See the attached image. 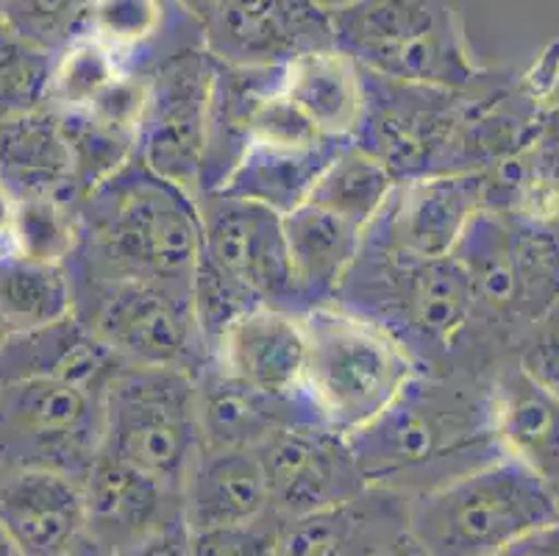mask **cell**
Wrapping results in <instances>:
<instances>
[{
	"label": "cell",
	"instance_id": "1",
	"mask_svg": "<svg viewBox=\"0 0 559 556\" xmlns=\"http://www.w3.org/2000/svg\"><path fill=\"white\" fill-rule=\"evenodd\" d=\"M492 374L449 367L412 376L388 410L348 437L370 487L412 498L507 457L492 421Z\"/></svg>",
	"mask_w": 559,
	"mask_h": 556
},
{
	"label": "cell",
	"instance_id": "2",
	"mask_svg": "<svg viewBox=\"0 0 559 556\" xmlns=\"http://www.w3.org/2000/svg\"><path fill=\"white\" fill-rule=\"evenodd\" d=\"M81 239L68 268L142 279L192 295L203 251L201 209L140 159L79 201Z\"/></svg>",
	"mask_w": 559,
	"mask_h": 556
},
{
	"label": "cell",
	"instance_id": "3",
	"mask_svg": "<svg viewBox=\"0 0 559 556\" xmlns=\"http://www.w3.org/2000/svg\"><path fill=\"white\" fill-rule=\"evenodd\" d=\"M332 304L388 331L418 370L454 367L474 323V289L456 257H412L373 232Z\"/></svg>",
	"mask_w": 559,
	"mask_h": 556
},
{
	"label": "cell",
	"instance_id": "4",
	"mask_svg": "<svg viewBox=\"0 0 559 556\" xmlns=\"http://www.w3.org/2000/svg\"><path fill=\"white\" fill-rule=\"evenodd\" d=\"M559 518V493L518 459L496 462L409 498L406 537L424 556H496Z\"/></svg>",
	"mask_w": 559,
	"mask_h": 556
},
{
	"label": "cell",
	"instance_id": "5",
	"mask_svg": "<svg viewBox=\"0 0 559 556\" xmlns=\"http://www.w3.org/2000/svg\"><path fill=\"white\" fill-rule=\"evenodd\" d=\"M329 17L334 45L365 73L445 92L476 79L451 0H345Z\"/></svg>",
	"mask_w": 559,
	"mask_h": 556
},
{
	"label": "cell",
	"instance_id": "6",
	"mask_svg": "<svg viewBox=\"0 0 559 556\" xmlns=\"http://www.w3.org/2000/svg\"><path fill=\"white\" fill-rule=\"evenodd\" d=\"M304 392L320 421L345 437L373 423L418 374L399 340L343 306H314L304 312Z\"/></svg>",
	"mask_w": 559,
	"mask_h": 556
},
{
	"label": "cell",
	"instance_id": "7",
	"mask_svg": "<svg viewBox=\"0 0 559 556\" xmlns=\"http://www.w3.org/2000/svg\"><path fill=\"white\" fill-rule=\"evenodd\" d=\"M104 451L185 487L203 451L195 374L126 365L104 395Z\"/></svg>",
	"mask_w": 559,
	"mask_h": 556
},
{
	"label": "cell",
	"instance_id": "8",
	"mask_svg": "<svg viewBox=\"0 0 559 556\" xmlns=\"http://www.w3.org/2000/svg\"><path fill=\"white\" fill-rule=\"evenodd\" d=\"M68 270L73 279V318L126 365L181 367L198 374L210 362L192 295L142 279Z\"/></svg>",
	"mask_w": 559,
	"mask_h": 556
},
{
	"label": "cell",
	"instance_id": "9",
	"mask_svg": "<svg viewBox=\"0 0 559 556\" xmlns=\"http://www.w3.org/2000/svg\"><path fill=\"white\" fill-rule=\"evenodd\" d=\"M104 451V398L56 379L0 385V473L79 478Z\"/></svg>",
	"mask_w": 559,
	"mask_h": 556
},
{
	"label": "cell",
	"instance_id": "10",
	"mask_svg": "<svg viewBox=\"0 0 559 556\" xmlns=\"http://www.w3.org/2000/svg\"><path fill=\"white\" fill-rule=\"evenodd\" d=\"M217 59L185 48L148 73V104L136 134V159L201 201Z\"/></svg>",
	"mask_w": 559,
	"mask_h": 556
},
{
	"label": "cell",
	"instance_id": "11",
	"mask_svg": "<svg viewBox=\"0 0 559 556\" xmlns=\"http://www.w3.org/2000/svg\"><path fill=\"white\" fill-rule=\"evenodd\" d=\"M198 209L203 226L201 257L246 289L257 304L298 312L284 214L223 192L203 196Z\"/></svg>",
	"mask_w": 559,
	"mask_h": 556
},
{
	"label": "cell",
	"instance_id": "12",
	"mask_svg": "<svg viewBox=\"0 0 559 556\" xmlns=\"http://www.w3.org/2000/svg\"><path fill=\"white\" fill-rule=\"evenodd\" d=\"M253 451L267 478L271 509L284 520L337 507L370 487L348 437L323 423L282 428Z\"/></svg>",
	"mask_w": 559,
	"mask_h": 556
},
{
	"label": "cell",
	"instance_id": "13",
	"mask_svg": "<svg viewBox=\"0 0 559 556\" xmlns=\"http://www.w3.org/2000/svg\"><path fill=\"white\" fill-rule=\"evenodd\" d=\"M198 25L203 48L228 68H284L334 45L329 9L314 0H217Z\"/></svg>",
	"mask_w": 559,
	"mask_h": 556
},
{
	"label": "cell",
	"instance_id": "14",
	"mask_svg": "<svg viewBox=\"0 0 559 556\" xmlns=\"http://www.w3.org/2000/svg\"><path fill=\"white\" fill-rule=\"evenodd\" d=\"M481 209V178L471 170L415 176L395 184L388 206L365 232L412 257H451Z\"/></svg>",
	"mask_w": 559,
	"mask_h": 556
},
{
	"label": "cell",
	"instance_id": "15",
	"mask_svg": "<svg viewBox=\"0 0 559 556\" xmlns=\"http://www.w3.org/2000/svg\"><path fill=\"white\" fill-rule=\"evenodd\" d=\"M86 529L111 556L126 554L136 543L185 514L181 489L140 471L131 462L100 451L81 482Z\"/></svg>",
	"mask_w": 559,
	"mask_h": 556
},
{
	"label": "cell",
	"instance_id": "16",
	"mask_svg": "<svg viewBox=\"0 0 559 556\" xmlns=\"http://www.w3.org/2000/svg\"><path fill=\"white\" fill-rule=\"evenodd\" d=\"M210 362L271 395H307L304 315L282 306H257L223 331Z\"/></svg>",
	"mask_w": 559,
	"mask_h": 556
},
{
	"label": "cell",
	"instance_id": "17",
	"mask_svg": "<svg viewBox=\"0 0 559 556\" xmlns=\"http://www.w3.org/2000/svg\"><path fill=\"white\" fill-rule=\"evenodd\" d=\"M195 379L203 448H257L282 428L323 423L307 395H271L228 376L215 362H206Z\"/></svg>",
	"mask_w": 559,
	"mask_h": 556
},
{
	"label": "cell",
	"instance_id": "18",
	"mask_svg": "<svg viewBox=\"0 0 559 556\" xmlns=\"http://www.w3.org/2000/svg\"><path fill=\"white\" fill-rule=\"evenodd\" d=\"M409 498L368 487L350 501L289 520L276 556H381L406 534Z\"/></svg>",
	"mask_w": 559,
	"mask_h": 556
},
{
	"label": "cell",
	"instance_id": "19",
	"mask_svg": "<svg viewBox=\"0 0 559 556\" xmlns=\"http://www.w3.org/2000/svg\"><path fill=\"white\" fill-rule=\"evenodd\" d=\"M492 421L507 457L559 493V392L521 359L504 362L492 374Z\"/></svg>",
	"mask_w": 559,
	"mask_h": 556
},
{
	"label": "cell",
	"instance_id": "20",
	"mask_svg": "<svg viewBox=\"0 0 559 556\" xmlns=\"http://www.w3.org/2000/svg\"><path fill=\"white\" fill-rule=\"evenodd\" d=\"M123 367L126 362L75 318L9 334L0 345V385L23 379H56L79 385L104 398Z\"/></svg>",
	"mask_w": 559,
	"mask_h": 556
},
{
	"label": "cell",
	"instance_id": "21",
	"mask_svg": "<svg viewBox=\"0 0 559 556\" xmlns=\"http://www.w3.org/2000/svg\"><path fill=\"white\" fill-rule=\"evenodd\" d=\"M0 184L12 201L56 198L79 206L73 151L53 106L0 120Z\"/></svg>",
	"mask_w": 559,
	"mask_h": 556
},
{
	"label": "cell",
	"instance_id": "22",
	"mask_svg": "<svg viewBox=\"0 0 559 556\" xmlns=\"http://www.w3.org/2000/svg\"><path fill=\"white\" fill-rule=\"evenodd\" d=\"M456 262L471 279L474 289V323L476 326H515V320L532 323L523 295L521 264H518L515 226L490 209H479L467 223L465 234L456 242ZM467 331V334H471ZM467 340V336H465Z\"/></svg>",
	"mask_w": 559,
	"mask_h": 556
},
{
	"label": "cell",
	"instance_id": "23",
	"mask_svg": "<svg viewBox=\"0 0 559 556\" xmlns=\"http://www.w3.org/2000/svg\"><path fill=\"white\" fill-rule=\"evenodd\" d=\"M0 527L25 556H45L86 529L79 478L48 471L0 473Z\"/></svg>",
	"mask_w": 559,
	"mask_h": 556
},
{
	"label": "cell",
	"instance_id": "24",
	"mask_svg": "<svg viewBox=\"0 0 559 556\" xmlns=\"http://www.w3.org/2000/svg\"><path fill=\"white\" fill-rule=\"evenodd\" d=\"M190 532L231 527L271 509V489L253 448H203L181 487Z\"/></svg>",
	"mask_w": 559,
	"mask_h": 556
},
{
	"label": "cell",
	"instance_id": "25",
	"mask_svg": "<svg viewBox=\"0 0 559 556\" xmlns=\"http://www.w3.org/2000/svg\"><path fill=\"white\" fill-rule=\"evenodd\" d=\"M284 237L298 312L332 304L362 251V228L326 209L301 203L284 214Z\"/></svg>",
	"mask_w": 559,
	"mask_h": 556
},
{
	"label": "cell",
	"instance_id": "26",
	"mask_svg": "<svg viewBox=\"0 0 559 556\" xmlns=\"http://www.w3.org/2000/svg\"><path fill=\"white\" fill-rule=\"evenodd\" d=\"M282 92L326 137L357 140L368 115V75L337 45L289 59Z\"/></svg>",
	"mask_w": 559,
	"mask_h": 556
},
{
	"label": "cell",
	"instance_id": "27",
	"mask_svg": "<svg viewBox=\"0 0 559 556\" xmlns=\"http://www.w3.org/2000/svg\"><path fill=\"white\" fill-rule=\"evenodd\" d=\"M345 142L350 140H334V137H323L318 142L251 140L221 192L257 201L276 209L278 214L293 212L307 203L318 176L326 170Z\"/></svg>",
	"mask_w": 559,
	"mask_h": 556
},
{
	"label": "cell",
	"instance_id": "28",
	"mask_svg": "<svg viewBox=\"0 0 559 556\" xmlns=\"http://www.w3.org/2000/svg\"><path fill=\"white\" fill-rule=\"evenodd\" d=\"M73 318V279L68 264L0 251V323L9 334Z\"/></svg>",
	"mask_w": 559,
	"mask_h": 556
},
{
	"label": "cell",
	"instance_id": "29",
	"mask_svg": "<svg viewBox=\"0 0 559 556\" xmlns=\"http://www.w3.org/2000/svg\"><path fill=\"white\" fill-rule=\"evenodd\" d=\"M395 176L384 162L359 145L357 140L345 142L329 167L318 176L307 203L337 214L350 226L368 228L388 206L395 190Z\"/></svg>",
	"mask_w": 559,
	"mask_h": 556
},
{
	"label": "cell",
	"instance_id": "30",
	"mask_svg": "<svg viewBox=\"0 0 559 556\" xmlns=\"http://www.w3.org/2000/svg\"><path fill=\"white\" fill-rule=\"evenodd\" d=\"M129 73L123 59L93 37H75L53 56L48 104L62 115H75L93 106L100 92Z\"/></svg>",
	"mask_w": 559,
	"mask_h": 556
},
{
	"label": "cell",
	"instance_id": "31",
	"mask_svg": "<svg viewBox=\"0 0 559 556\" xmlns=\"http://www.w3.org/2000/svg\"><path fill=\"white\" fill-rule=\"evenodd\" d=\"M167 28L165 0H93L81 34L104 43L131 73L134 56L148 54ZM79 34V37H81Z\"/></svg>",
	"mask_w": 559,
	"mask_h": 556
},
{
	"label": "cell",
	"instance_id": "32",
	"mask_svg": "<svg viewBox=\"0 0 559 556\" xmlns=\"http://www.w3.org/2000/svg\"><path fill=\"white\" fill-rule=\"evenodd\" d=\"M81 239L79 206L56 198L14 201L12 245L23 257L50 264H68Z\"/></svg>",
	"mask_w": 559,
	"mask_h": 556
},
{
	"label": "cell",
	"instance_id": "33",
	"mask_svg": "<svg viewBox=\"0 0 559 556\" xmlns=\"http://www.w3.org/2000/svg\"><path fill=\"white\" fill-rule=\"evenodd\" d=\"M50 70L53 54L0 25V120L50 106Z\"/></svg>",
	"mask_w": 559,
	"mask_h": 556
},
{
	"label": "cell",
	"instance_id": "34",
	"mask_svg": "<svg viewBox=\"0 0 559 556\" xmlns=\"http://www.w3.org/2000/svg\"><path fill=\"white\" fill-rule=\"evenodd\" d=\"M90 7L93 0H3V25L56 56L79 37Z\"/></svg>",
	"mask_w": 559,
	"mask_h": 556
},
{
	"label": "cell",
	"instance_id": "35",
	"mask_svg": "<svg viewBox=\"0 0 559 556\" xmlns=\"http://www.w3.org/2000/svg\"><path fill=\"white\" fill-rule=\"evenodd\" d=\"M287 523L289 520L267 509L246 523L192 532V556H276Z\"/></svg>",
	"mask_w": 559,
	"mask_h": 556
},
{
	"label": "cell",
	"instance_id": "36",
	"mask_svg": "<svg viewBox=\"0 0 559 556\" xmlns=\"http://www.w3.org/2000/svg\"><path fill=\"white\" fill-rule=\"evenodd\" d=\"M537 323L543 326L532 348L523 351L518 359L532 370L540 381L559 392V300L540 318Z\"/></svg>",
	"mask_w": 559,
	"mask_h": 556
},
{
	"label": "cell",
	"instance_id": "37",
	"mask_svg": "<svg viewBox=\"0 0 559 556\" xmlns=\"http://www.w3.org/2000/svg\"><path fill=\"white\" fill-rule=\"evenodd\" d=\"M120 556H192V532L187 518L181 514Z\"/></svg>",
	"mask_w": 559,
	"mask_h": 556
},
{
	"label": "cell",
	"instance_id": "38",
	"mask_svg": "<svg viewBox=\"0 0 559 556\" xmlns=\"http://www.w3.org/2000/svg\"><path fill=\"white\" fill-rule=\"evenodd\" d=\"M496 556H559V518L526 532Z\"/></svg>",
	"mask_w": 559,
	"mask_h": 556
},
{
	"label": "cell",
	"instance_id": "39",
	"mask_svg": "<svg viewBox=\"0 0 559 556\" xmlns=\"http://www.w3.org/2000/svg\"><path fill=\"white\" fill-rule=\"evenodd\" d=\"M45 556H111V554L100 545V540L95 537L90 529H84V532H79L75 537H70L68 543H62L59 548H53Z\"/></svg>",
	"mask_w": 559,
	"mask_h": 556
},
{
	"label": "cell",
	"instance_id": "40",
	"mask_svg": "<svg viewBox=\"0 0 559 556\" xmlns=\"http://www.w3.org/2000/svg\"><path fill=\"white\" fill-rule=\"evenodd\" d=\"M12 221H14V201L3 184H0V251H7L12 245Z\"/></svg>",
	"mask_w": 559,
	"mask_h": 556
},
{
	"label": "cell",
	"instance_id": "41",
	"mask_svg": "<svg viewBox=\"0 0 559 556\" xmlns=\"http://www.w3.org/2000/svg\"><path fill=\"white\" fill-rule=\"evenodd\" d=\"M179 3L187 9V12L192 14V17H195V23H198V20H201L203 14H206L212 7H215L217 0H179Z\"/></svg>",
	"mask_w": 559,
	"mask_h": 556
},
{
	"label": "cell",
	"instance_id": "42",
	"mask_svg": "<svg viewBox=\"0 0 559 556\" xmlns=\"http://www.w3.org/2000/svg\"><path fill=\"white\" fill-rule=\"evenodd\" d=\"M381 556H424V554H420V551L415 548V543H412V540L404 534V537H401L399 543L393 545V548L384 551V554H381Z\"/></svg>",
	"mask_w": 559,
	"mask_h": 556
},
{
	"label": "cell",
	"instance_id": "43",
	"mask_svg": "<svg viewBox=\"0 0 559 556\" xmlns=\"http://www.w3.org/2000/svg\"><path fill=\"white\" fill-rule=\"evenodd\" d=\"M0 556H25L23 548H20L12 537H9L7 529L3 527H0Z\"/></svg>",
	"mask_w": 559,
	"mask_h": 556
},
{
	"label": "cell",
	"instance_id": "44",
	"mask_svg": "<svg viewBox=\"0 0 559 556\" xmlns=\"http://www.w3.org/2000/svg\"><path fill=\"white\" fill-rule=\"evenodd\" d=\"M7 336H9V331L3 329V323H0V345H3V340H7Z\"/></svg>",
	"mask_w": 559,
	"mask_h": 556
},
{
	"label": "cell",
	"instance_id": "45",
	"mask_svg": "<svg viewBox=\"0 0 559 556\" xmlns=\"http://www.w3.org/2000/svg\"><path fill=\"white\" fill-rule=\"evenodd\" d=\"M0 25H3V0H0Z\"/></svg>",
	"mask_w": 559,
	"mask_h": 556
}]
</instances>
